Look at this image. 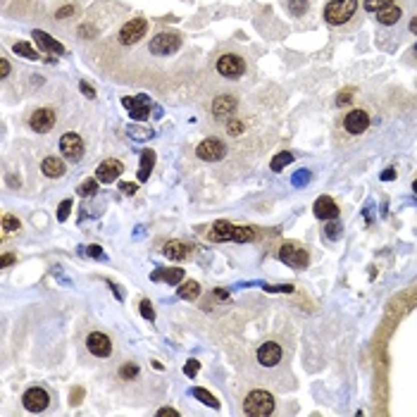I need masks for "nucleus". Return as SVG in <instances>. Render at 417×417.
<instances>
[{
  "label": "nucleus",
  "instance_id": "f257e3e1",
  "mask_svg": "<svg viewBox=\"0 0 417 417\" xmlns=\"http://www.w3.org/2000/svg\"><path fill=\"white\" fill-rule=\"evenodd\" d=\"M243 410L246 415H253V417H265V415H272L274 410V398L272 393L267 391H250L246 396V403H243Z\"/></svg>",
  "mask_w": 417,
  "mask_h": 417
},
{
  "label": "nucleus",
  "instance_id": "f03ea898",
  "mask_svg": "<svg viewBox=\"0 0 417 417\" xmlns=\"http://www.w3.org/2000/svg\"><path fill=\"white\" fill-rule=\"evenodd\" d=\"M357 8V0H331L324 8V20L329 24H343L353 17V12Z\"/></svg>",
  "mask_w": 417,
  "mask_h": 417
},
{
  "label": "nucleus",
  "instance_id": "7ed1b4c3",
  "mask_svg": "<svg viewBox=\"0 0 417 417\" xmlns=\"http://www.w3.org/2000/svg\"><path fill=\"white\" fill-rule=\"evenodd\" d=\"M279 258H281V262H286L288 267L303 269L308 265V250L303 246H298V243H284L279 248Z\"/></svg>",
  "mask_w": 417,
  "mask_h": 417
},
{
  "label": "nucleus",
  "instance_id": "20e7f679",
  "mask_svg": "<svg viewBox=\"0 0 417 417\" xmlns=\"http://www.w3.org/2000/svg\"><path fill=\"white\" fill-rule=\"evenodd\" d=\"M60 150H62V155L70 160V162H79L81 155H84V141H81L79 134L67 131V134L60 139Z\"/></svg>",
  "mask_w": 417,
  "mask_h": 417
},
{
  "label": "nucleus",
  "instance_id": "39448f33",
  "mask_svg": "<svg viewBox=\"0 0 417 417\" xmlns=\"http://www.w3.org/2000/svg\"><path fill=\"white\" fill-rule=\"evenodd\" d=\"M146 31H148V22L146 20H129L119 31V41L124 46H134V43H139L146 36Z\"/></svg>",
  "mask_w": 417,
  "mask_h": 417
},
{
  "label": "nucleus",
  "instance_id": "423d86ee",
  "mask_svg": "<svg viewBox=\"0 0 417 417\" xmlns=\"http://www.w3.org/2000/svg\"><path fill=\"white\" fill-rule=\"evenodd\" d=\"M217 72L222 74V77H227V79H236V77H241L243 72H246V62L238 58V55H222V58L217 60Z\"/></svg>",
  "mask_w": 417,
  "mask_h": 417
},
{
  "label": "nucleus",
  "instance_id": "0eeeda50",
  "mask_svg": "<svg viewBox=\"0 0 417 417\" xmlns=\"http://www.w3.org/2000/svg\"><path fill=\"white\" fill-rule=\"evenodd\" d=\"M22 403H24V407L29 412H43L50 403V396H48V391H43L41 386H34L22 396Z\"/></svg>",
  "mask_w": 417,
  "mask_h": 417
},
{
  "label": "nucleus",
  "instance_id": "6e6552de",
  "mask_svg": "<svg viewBox=\"0 0 417 417\" xmlns=\"http://www.w3.org/2000/svg\"><path fill=\"white\" fill-rule=\"evenodd\" d=\"M179 36L177 34H158L155 39L150 41V53L155 55H169V53H177L179 48Z\"/></svg>",
  "mask_w": 417,
  "mask_h": 417
},
{
  "label": "nucleus",
  "instance_id": "1a4fd4ad",
  "mask_svg": "<svg viewBox=\"0 0 417 417\" xmlns=\"http://www.w3.org/2000/svg\"><path fill=\"white\" fill-rule=\"evenodd\" d=\"M122 172H124V165L119 160H105L96 169V179L100 184H112V181H117L122 177Z\"/></svg>",
  "mask_w": 417,
  "mask_h": 417
},
{
  "label": "nucleus",
  "instance_id": "9d476101",
  "mask_svg": "<svg viewBox=\"0 0 417 417\" xmlns=\"http://www.w3.org/2000/svg\"><path fill=\"white\" fill-rule=\"evenodd\" d=\"M196 153H198V158L205 160V162H217V160L224 158L227 148H224V143H222V141L208 139V141H203V143H200Z\"/></svg>",
  "mask_w": 417,
  "mask_h": 417
},
{
  "label": "nucleus",
  "instance_id": "9b49d317",
  "mask_svg": "<svg viewBox=\"0 0 417 417\" xmlns=\"http://www.w3.org/2000/svg\"><path fill=\"white\" fill-rule=\"evenodd\" d=\"M122 105L129 110V115L134 119H139V122H143V119L150 115V98L148 96H136V98H122Z\"/></svg>",
  "mask_w": 417,
  "mask_h": 417
},
{
  "label": "nucleus",
  "instance_id": "f8f14e48",
  "mask_svg": "<svg viewBox=\"0 0 417 417\" xmlns=\"http://www.w3.org/2000/svg\"><path fill=\"white\" fill-rule=\"evenodd\" d=\"M53 124H55V112H53V110H46V108L36 110L29 119V127L36 131V134H46V131H50L53 129Z\"/></svg>",
  "mask_w": 417,
  "mask_h": 417
},
{
  "label": "nucleus",
  "instance_id": "ddd939ff",
  "mask_svg": "<svg viewBox=\"0 0 417 417\" xmlns=\"http://www.w3.org/2000/svg\"><path fill=\"white\" fill-rule=\"evenodd\" d=\"M86 348H89L93 355L108 357L110 353H112V341H110L105 334H100V331H93V334H89V338H86Z\"/></svg>",
  "mask_w": 417,
  "mask_h": 417
},
{
  "label": "nucleus",
  "instance_id": "4468645a",
  "mask_svg": "<svg viewBox=\"0 0 417 417\" xmlns=\"http://www.w3.org/2000/svg\"><path fill=\"white\" fill-rule=\"evenodd\" d=\"M343 127H346L348 134H362V131L369 127V115L365 112V110H353V112H348L346 115Z\"/></svg>",
  "mask_w": 417,
  "mask_h": 417
},
{
  "label": "nucleus",
  "instance_id": "2eb2a0df",
  "mask_svg": "<svg viewBox=\"0 0 417 417\" xmlns=\"http://www.w3.org/2000/svg\"><path fill=\"white\" fill-rule=\"evenodd\" d=\"M279 360H281V346L274 343V341H267L258 348V362L265 365V367H274Z\"/></svg>",
  "mask_w": 417,
  "mask_h": 417
},
{
  "label": "nucleus",
  "instance_id": "dca6fc26",
  "mask_svg": "<svg viewBox=\"0 0 417 417\" xmlns=\"http://www.w3.org/2000/svg\"><path fill=\"white\" fill-rule=\"evenodd\" d=\"M236 231H238L236 224L219 219V222H215V224H212L210 238H212V241H236Z\"/></svg>",
  "mask_w": 417,
  "mask_h": 417
},
{
  "label": "nucleus",
  "instance_id": "f3484780",
  "mask_svg": "<svg viewBox=\"0 0 417 417\" xmlns=\"http://www.w3.org/2000/svg\"><path fill=\"white\" fill-rule=\"evenodd\" d=\"M315 215L319 219H336L338 217V205L329 196H322V198L315 200Z\"/></svg>",
  "mask_w": 417,
  "mask_h": 417
},
{
  "label": "nucleus",
  "instance_id": "a211bd4d",
  "mask_svg": "<svg viewBox=\"0 0 417 417\" xmlns=\"http://www.w3.org/2000/svg\"><path fill=\"white\" fill-rule=\"evenodd\" d=\"M236 110V98L234 96H219L217 100H215V105H212V112H215V117H227V115H231Z\"/></svg>",
  "mask_w": 417,
  "mask_h": 417
},
{
  "label": "nucleus",
  "instance_id": "6ab92c4d",
  "mask_svg": "<svg viewBox=\"0 0 417 417\" xmlns=\"http://www.w3.org/2000/svg\"><path fill=\"white\" fill-rule=\"evenodd\" d=\"M41 172L50 179H60L65 174V162L60 158H46L43 160V165H41Z\"/></svg>",
  "mask_w": 417,
  "mask_h": 417
},
{
  "label": "nucleus",
  "instance_id": "aec40b11",
  "mask_svg": "<svg viewBox=\"0 0 417 417\" xmlns=\"http://www.w3.org/2000/svg\"><path fill=\"white\" fill-rule=\"evenodd\" d=\"M162 253H165V258H169V260H184L189 255V246L181 243V241H169V243H165Z\"/></svg>",
  "mask_w": 417,
  "mask_h": 417
},
{
  "label": "nucleus",
  "instance_id": "412c9836",
  "mask_svg": "<svg viewBox=\"0 0 417 417\" xmlns=\"http://www.w3.org/2000/svg\"><path fill=\"white\" fill-rule=\"evenodd\" d=\"M377 20H379V24H384V27H391V24H396V22L400 20V8L391 3V5L381 8V10L377 12Z\"/></svg>",
  "mask_w": 417,
  "mask_h": 417
},
{
  "label": "nucleus",
  "instance_id": "4be33fe9",
  "mask_svg": "<svg viewBox=\"0 0 417 417\" xmlns=\"http://www.w3.org/2000/svg\"><path fill=\"white\" fill-rule=\"evenodd\" d=\"M34 39H36V43H39L43 50H50V53H60V55H65V48H62L55 39H50L46 31H34Z\"/></svg>",
  "mask_w": 417,
  "mask_h": 417
},
{
  "label": "nucleus",
  "instance_id": "5701e85b",
  "mask_svg": "<svg viewBox=\"0 0 417 417\" xmlns=\"http://www.w3.org/2000/svg\"><path fill=\"white\" fill-rule=\"evenodd\" d=\"M155 165V153L150 148L141 150V167H139V181H146L150 177V169Z\"/></svg>",
  "mask_w": 417,
  "mask_h": 417
},
{
  "label": "nucleus",
  "instance_id": "b1692460",
  "mask_svg": "<svg viewBox=\"0 0 417 417\" xmlns=\"http://www.w3.org/2000/svg\"><path fill=\"white\" fill-rule=\"evenodd\" d=\"M160 279H165L169 286H174V284H179L181 279H184V269H179V267H174V269H158V272H153V281H160Z\"/></svg>",
  "mask_w": 417,
  "mask_h": 417
},
{
  "label": "nucleus",
  "instance_id": "393cba45",
  "mask_svg": "<svg viewBox=\"0 0 417 417\" xmlns=\"http://www.w3.org/2000/svg\"><path fill=\"white\" fill-rule=\"evenodd\" d=\"M198 293H200V286H198V281H193V279L179 284V298H184V300H196Z\"/></svg>",
  "mask_w": 417,
  "mask_h": 417
},
{
  "label": "nucleus",
  "instance_id": "a878e982",
  "mask_svg": "<svg viewBox=\"0 0 417 417\" xmlns=\"http://www.w3.org/2000/svg\"><path fill=\"white\" fill-rule=\"evenodd\" d=\"M191 396L198 398L200 403H205V405H210V407H219V400H215V396L208 393L205 388H193V391H191Z\"/></svg>",
  "mask_w": 417,
  "mask_h": 417
},
{
  "label": "nucleus",
  "instance_id": "bb28decb",
  "mask_svg": "<svg viewBox=\"0 0 417 417\" xmlns=\"http://www.w3.org/2000/svg\"><path fill=\"white\" fill-rule=\"evenodd\" d=\"M12 50H15L17 55H22V58H27V60H39V53L31 48L29 43H15V46H12Z\"/></svg>",
  "mask_w": 417,
  "mask_h": 417
},
{
  "label": "nucleus",
  "instance_id": "cd10ccee",
  "mask_svg": "<svg viewBox=\"0 0 417 417\" xmlns=\"http://www.w3.org/2000/svg\"><path fill=\"white\" fill-rule=\"evenodd\" d=\"M96 191H98V179H86V181L79 186V196L81 198H89V196H93Z\"/></svg>",
  "mask_w": 417,
  "mask_h": 417
},
{
  "label": "nucleus",
  "instance_id": "c85d7f7f",
  "mask_svg": "<svg viewBox=\"0 0 417 417\" xmlns=\"http://www.w3.org/2000/svg\"><path fill=\"white\" fill-rule=\"evenodd\" d=\"M291 162H293V155H291V153H279L277 158L272 160V169H274V172H281V169L286 167V165H291Z\"/></svg>",
  "mask_w": 417,
  "mask_h": 417
},
{
  "label": "nucleus",
  "instance_id": "c756f323",
  "mask_svg": "<svg viewBox=\"0 0 417 417\" xmlns=\"http://www.w3.org/2000/svg\"><path fill=\"white\" fill-rule=\"evenodd\" d=\"M20 229V219L12 217V215H3V234H10Z\"/></svg>",
  "mask_w": 417,
  "mask_h": 417
},
{
  "label": "nucleus",
  "instance_id": "7c9ffc66",
  "mask_svg": "<svg viewBox=\"0 0 417 417\" xmlns=\"http://www.w3.org/2000/svg\"><path fill=\"white\" fill-rule=\"evenodd\" d=\"M129 136L136 141H146L153 136V131L150 129H143V127H129Z\"/></svg>",
  "mask_w": 417,
  "mask_h": 417
},
{
  "label": "nucleus",
  "instance_id": "2f4dec72",
  "mask_svg": "<svg viewBox=\"0 0 417 417\" xmlns=\"http://www.w3.org/2000/svg\"><path fill=\"white\" fill-rule=\"evenodd\" d=\"M393 0H365V10L367 12H379L381 8H386V5H391Z\"/></svg>",
  "mask_w": 417,
  "mask_h": 417
},
{
  "label": "nucleus",
  "instance_id": "473e14b6",
  "mask_svg": "<svg viewBox=\"0 0 417 417\" xmlns=\"http://www.w3.org/2000/svg\"><path fill=\"white\" fill-rule=\"evenodd\" d=\"M288 8H291L293 15H303L308 10V0H288Z\"/></svg>",
  "mask_w": 417,
  "mask_h": 417
},
{
  "label": "nucleus",
  "instance_id": "72a5a7b5",
  "mask_svg": "<svg viewBox=\"0 0 417 417\" xmlns=\"http://www.w3.org/2000/svg\"><path fill=\"white\" fill-rule=\"evenodd\" d=\"M141 315H143V319H155V310H153V305H150V300H141Z\"/></svg>",
  "mask_w": 417,
  "mask_h": 417
},
{
  "label": "nucleus",
  "instance_id": "f704fd0d",
  "mask_svg": "<svg viewBox=\"0 0 417 417\" xmlns=\"http://www.w3.org/2000/svg\"><path fill=\"white\" fill-rule=\"evenodd\" d=\"M70 210H72V200H62L58 208V219L60 222H65V219L70 217Z\"/></svg>",
  "mask_w": 417,
  "mask_h": 417
},
{
  "label": "nucleus",
  "instance_id": "c9c22d12",
  "mask_svg": "<svg viewBox=\"0 0 417 417\" xmlns=\"http://www.w3.org/2000/svg\"><path fill=\"white\" fill-rule=\"evenodd\" d=\"M198 367H200L198 360H189V362L184 365V374H186V377H196V374H198Z\"/></svg>",
  "mask_w": 417,
  "mask_h": 417
},
{
  "label": "nucleus",
  "instance_id": "e433bc0d",
  "mask_svg": "<svg viewBox=\"0 0 417 417\" xmlns=\"http://www.w3.org/2000/svg\"><path fill=\"white\" fill-rule=\"evenodd\" d=\"M139 374V367L136 365H124V367L119 369V377L122 379H131V377H136Z\"/></svg>",
  "mask_w": 417,
  "mask_h": 417
},
{
  "label": "nucleus",
  "instance_id": "4c0bfd02",
  "mask_svg": "<svg viewBox=\"0 0 417 417\" xmlns=\"http://www.w3.org/2000/svg\"><path fill=\"white\" fill-rule=\"evenodd\" d=\"M338 234H341V224H336V222L327 224V236L329 238H338Z\"/></svg>",
  "mask_w": 417,
  "mask_h": 417
},
{
  "label": "nucleus",
  "instance_id": "58836bf2",
  "mask_svg": "<svg viewBox=\"0 0 417 417\" xmlns=\"http://www.w3.org/2000/svg\"><path fill=\"white\" fill-rule=\"evenodd\" d=\"M119 191L127 193V196H134V193L139 191V186H136V184H119Z\"/></svg>",
  "mask_w": 417,
  "mask_h": 417
},
{
  "label": "nucleus",
  "instance_id": "ea45409f",
  "mask_svg": "<svg viewBox=\"0 0 417 417\" xmlns=\"http://www.w3.org/2000/svg\"><path fill=\"white\" fill-rule=\"evenodd\" d=\"M0 77H10V62L5 58L0 60Z\"/></svg>",
  "mask_w": 417,
  "mask_h": 417
},
{
  "label": "nucleus",
  "instance_id": "a19ab883",
  "mask_svg": "<svg viewBox=\"0 0 417 417\" xmlns=\"http://www.w3.org/2000/svg\"><path fill=\"white\" fill-rule=\"evenodd\" d=\"M241 129H243V124H241V122H229V131H231L234 136H238Z\"/></svg>",
  "mask_w": 417,
  "mask_h": 417
},
{
  "label": "nucleus",
  "instance_id": "79ce46f5",
  "mask_svg": "<svg viewBox=\"0 0 417 417\" xmlns=\"http://www.w3.org/2000/svg\"><path fill=\"white\" fill-rule=\"evenodd\" d=\"M158 415H160V417H167V415H169V417H177L179 412L174 410V407H162V410H158Z\"/></svg>",
  "mask_w": 417,
  "mask_h": 417
},
{
  "label": "nucleus",
  "instance_id": "37998d69",
  "mask_svg": "<svg viewBox=\"0 0 417 417\" xmlns=\"http://www.w3.org/2000/svg\"><path fill=\"white\" fill-rule=\"evenodd\" d=\"M89 255H91V258H103V250H100V246H89Z\"/></svg>",
  "mask_w": 417,
  "mask_h": 417
},
{
  "label": "nucleus",
  "instance_id": "c03bdc74",
  "mask_svg": "<svg viewBox=\"0 0 417 417\" xmlns=\"http://www.w3.org/2000/svg\"><path fill=\"white\" fill-rule=\"evenodd\" d=\"M81 91L86 93V98H93V96H96V91L91 89V86H89V84H86V81H81Z\"/></svg>",
  "mask_w": 417,
  "mask_h": 417
},
{
  "label": "nucleus",
  "instance_id": "a18cd8bd",
  "mask_svg": "<svg viewBox=\"0 0 417 417\" xmlns=\"http://www.w3.org/2000/svg\"><path fill=\"white\" fill-rule=\"evenodd\" d=\"M305 181H308V172H305V169H303V174H296V177H293V184H305Z\"/></svg>",
  "mask_w": 417,
  "mask_h": 417
},
{
  "label": "nucleus",
  "instance_id": "49530a36",
  "mask_svg": "<svg viewBox=\"0 0 417 417\" xmlns=\"http://www.w3.org/2000/svg\"><path fill=\"white\" fill-rule=\"evenodd\" d=\"M70 15H74V8H62V10L58 12V20H62V17H70Z\"/></svg>",
  "mask_w": 417,
  "mask_h": 417
},
{
  "label": "nucleus",
  "instance_id": "de8ad7c7",
  "mask_svg": "<svg viewBox=\"0 0 417 417\" xmlns=\"http://www.w3.org/2000/svg\"><path fill=\"white\" fill-rule=\"evenodd\" d=\"M350 98H353L350 93H341V96H338V105H346V103H350Z\"/></svg>",
  "mask_w": 417,
  "mask_h": 417
},
{
  "label": "nucleus",
  "instance_id": "09e8293b",
  "mask_svg": "<svg viewBox=\"0 0 417 417\" xmlns=\"http://www.w3.org/2000/svg\"><path fill=\"white\" fill-rule=\"evenodd\" d=\"M12 262H15V255H3V267H8Z\"/></svg>",
  "mask_w": 417,
  "mask_h": 417
},
{
  "label": "nucleus",
  "instance_id": "8fccbe9b",
  "mask_svg": "<svg viewBox=\"0 0 417 417\" xmlns=\"http://www.w3.org/2000/svg\"><path fill=\"white\" fill-rule=\"evenodd\" d=\"M393 177H396V174H393V169H386V172L381 174V179H384V181H391Z\"/></svg>",
  "mask_w": 417,
  "mask_h": 417
},
{
  "label": "nucleus",
  "instance_id": "3c124183",
  "mask_svg": "<svg viewBox=\"0 0 417 417\" xmlns=\"http://www.w3.org/2000/svg\"><path fill=\"white\" fill-rule=\"evenodd\" d=\"M410 31H412V34H417V15L412 17V22H410Z\"/></svg>",
  "mask_w": 417,
  "mask_h": 417
},
{
  "label": "nucleus",
  "instance_id": "603ef678",
  "mask_svg": "<svg viewBox=\"0 0 417 417\" xmlns=\"http://www.w3.org/2000/svg\"><path fill=\"white\" fill-rule=\"evenodd\" d=\"M415 193H417V181H415Z\"/></svg>",
  "mask_w": 417,
  "mask_h": 417
}]
</instances>
